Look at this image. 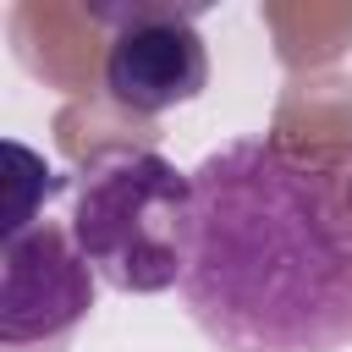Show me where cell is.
Masks as SVG:
<instances>
[{"label": "cell", "mask_w": 352, "mask_h": 352, "mask_svg": "<svg viewBox=\"0 0 352 352\" xmlns=\"http://www.w3.org/2000/svg\"><path fill=\"white\" fill-rule=\"evenodd\" d=\"M94 270L72 242V226L38 220L0 236V346L66 352L94 314Z\"/></svg>", "instance_id": "cell-3"}, {"label": "cell", "mask_w": 352, "mask_h": 352, "mask_svg": "<svg viewBox=\"0 0 352 352\" xmlns=\"http://www.w3.org/2000/svg\"><path fill=\"white\" fill-rule=\"evenodd\" d=\"M176 292L220 352L352 346V170L275 138L204 154Z\"/></svg>", "instance_id": "cell-1"}, {"label": "cell", "mask_w": 352, "mask_h": 352, "mask_svg": "<svg viewBox=\"0 0 352 352\" xmlns=\"http://www.w3.org/2000/svg\"><path fill=\"white\" fill-rule=\"evenodd\" d=\"M72 242L88 270L126 297L182 286L192 242V170L154 148H110L72 182Z\"/></svg>", "instance_id": "cell-2"}, {"label": "cell", "mask_w": 352, "mask_h": 352, "mask_svg": "<svg viewBox=\"0 0 352 352\" xmlns=\"http://www.w3.org/2000/svg\"><path fill=\"white\" fill-rule=\"evenodd\" d=\"M6 160H11V192H6V226H0V236H16V231H28V226L44 220L38 209L66 187V176H55L28 143H6Z\"/></svg>", "instance_id": "cell-5"}, {"label": "cell", "mask_w": 352, "mask_h": 352, "mask_svg": "<svg viewBox=\"0 0 352 352\" xmlns=\"http://www.w3.org/2000/svg\"><path fill=\"white\" fill-rule=\"evenodd\" d=\"M104 44V94L132 116H165L209 88V50L176 6H116Z\"/></svg>", "instance_id": "cell-4"}]
</instances>
